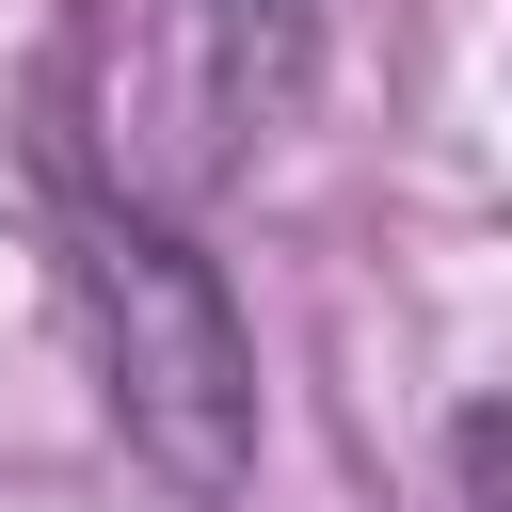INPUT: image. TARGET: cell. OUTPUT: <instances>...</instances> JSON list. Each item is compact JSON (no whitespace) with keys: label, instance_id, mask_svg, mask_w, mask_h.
I'll return each instance as SVG.
<instances>
[{"label":"cell","instance_id":"1","mask_svg":"<svg viewBox=\"0 0 512 512\" xmlns=\"http://www.w3.org/2000/svg\"><path fill=\"white\" fill-rule=\"evenodd\" d=\"M48 224H64V288L96 320L112 416L176 496H240L256 480V336L224 304V272L160 224V192L80 176V144H48Z\"/></svg>","mask_w":512,"mask_h":512},{"label":"cell","instance_id":"2","mask_svg":"<svg viewBox=\"0 0 512 512\" xmlns=\"http://www.w3.org/2000/svg\"><path fill=\"white\" fill-rule=\"evenodd\" d=\"M320 0H176V64H192V160H240L256 112L304 96Z\"/></svg>","mask_w":512,"mask_h":512}]
</instances>
